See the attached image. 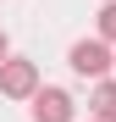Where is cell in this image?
<instances>
[{
  "label": "cell",
  "instance_id": "obj_1",
  "mask_svg": "<svg viewBox=\"0 0 116 122\" xmlns=\"http://www.w3.org/2000/svg\"><path fill=\"white\" fill-rule=\"evenodd\" d=\"M66 61H72L77 78H105L111 72V39H77L66 50Z\"/></svg>",
  "mask_w": 116,
  "mask_h": 122
},
{
  "label": "cell",
  "instance_id": "obj_2",
  "mask_svg": "<svg viewBox=\"0 0 116 122\" xmlns=\"http://www.w3.org/2000/svg\"><path fill=\"white\" fill-rule=\"evenodd\" d=\"M33 89H39V67L33 61H17V56L0 61V94L6 100H28Z\"/></svg>",
  "mask_w": 116,
  "mask_h": 122
},
{
  "label": "cell",
  "instance_id": "obj_3",
  "mask_svg": "<svg viewBox=\"0 0 116 122\" xmlns=\"http://www.w3.org/2000/svg\"><path fill=\"white\" fill-rule=\"evenodd\" d=\"M28 100H33V122H72L77 117V106H72L66 89H33Z\"/></svg>",
  "mask_w": 116,
  "mask_h": 122
},
{
  "label": "cell",
  "instance_id": "obj_4",
  "mask_svg": "<svg viewBox=\"0 0 116 122\" xmlns=\"http://www.w3.org/2000/svg\"><path fill=\"white\" fill-rule=\"evenodd\" d=\"M88 106H94V122H116V83L111 78H100V89H94Z\"/></svg>",
  "mask_w": 116,
  "mask_h": 122
},
{
  "label": "cell",
  "instance_id": "obj_5",
  "mask_svg": "<svg viewBox=\"0 0 116 122\" xmlns=\"http://www.w3.org/2000/svg\"><path fill=\"white\" fill-rule=\"evenodd\" d=\"M100 39H116V0L100 6Z\"/></svg>",
  "mask_w": 116,
  "mask_h": 122
},
{
  "label": "cell",
  "instance_id": "obj_6",
  "mask_svg": "<svg viewBox=\"0 0 116 122\" xmlns=\"http://www.w3.org/2000/svg\"><path fill=\"white\" fill-rule=\"evenodd\" d=\"M11 56V39H6V28H0V61H6Z\"/></svg>",
  "mask_w": 116,
  "mask_h": 122
},
{
  "label": "cell",
  "instance_id": "obj_7",
  "mask_svg": "<svg viewBox=\"0 0 116 122\" xmlns=\"http://www.w3.org/2000/svg\"><path fill=\"white\" fill-rule=\"evenodd\" d=\"M111 61H116V56H111Z\"/></svg>",
  "mask_w": 116,
  "mask_h": 122
}]
</instances>
